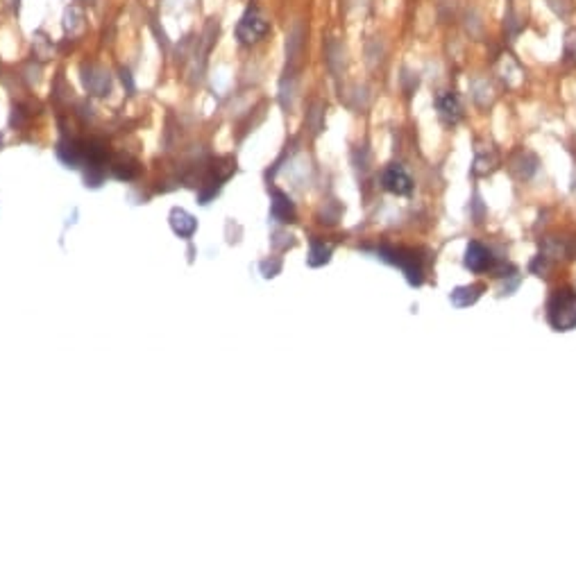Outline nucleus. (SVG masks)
I'll use <instances>...</instances> for the list:
<instances>
[{
  "label": "nucleus",
  "instance_id": "f257e3e1",
  "mask_svg": "<svg viewBox=\"0 0 576 578\" xmlns=\"http://www.w3.org/2000/svg\"><path fill=\"white\" fill-rule=\"evenodd\" d=\"M547 317L556 331H570L576 327V293L572 288H558L547 304Z\"/></svg>",
  "mask_w": 576,
  "mask_h": 578
},
{
  "label": "nucleus",
  "instance_id": "f03ea898",
  "mask_svg": "<svg viewBox=\"0 0 576 578\" xmlns=\"http://www.w3.org/2000/svg\"><path fill=\"white\" fill-rule=\"evenodd\" d=\"M379 256L383 261L397 265L406 279H409V284L413 286H420L424 279V268H422V258L418 256L416 250H409V248H381L379 250Z\"/></svg>",
  "mask_w": 576,
  "mask_h": 578
},
{
  "label": "nucleus",
  "instance_id": "7ed1b4c3",
  "mask_svg": "<svg viewBox=\"0 0 576 578\" xmlns=\"http://www.w3.org/2000/svg\"><path fill=\"white\" fill-rule=\"evenodd\" d=\"M268 32H270V21L263 16L259 7L250 5L245 14L241 16L239 25H236V39H239L243 46H252V43L261 41Z\"/></svg>",
  "mask_w": 576,
  "mask_h": 578
},
{
  "label": "nucleus",
  "instance_id": "20e7f679",
  "mask_svg": "<svg viewBox=\"0 0 576 578\" xmlns=\"http://www.w3.org/2000/svg\"><path fill=\"white\" fill-rule=\"evenodd\" d=\"M381 184H383V189L388 193H393V195H411V191H413V180L409 177V173L397 164H390L386 170H383Z\"/></svg>",
  "mask_w": 576,
  "mask_h": 578
},
{
  "label": "nucleus",
  "instance_id": "39448f33",
  "mask_svg": "<svg viewBox=\"0 0 576 578\" xmlns=\"http://www.w3.org/2000/svg\"><path fill=\"white\" fill-rule=\"evenodd\" d=\"M435 109H438L440 121L447 125H456L463 118V107H461L459 95H454L449 91H442L435 95Z\"/></svg>",
  "mask_w": 576,
  "mask_h": 578
},
{
  "label": "nucleus",
  "instance_id": "423d86ee",
  "mask_svg": "<svg viewBox=\"0 0 576 578\" xmlns=\"http://www.w3.org/2000/svg\"><path fill=\"white\" fill-rule=\"evenodd\" d=\"M465 265H468L472 272H483V270L492 268L494 258L485 245H481L479 241H470L468 250H465Z\"/></svg>",
  "mask_w": 576,
  "mask_h": 578
},
{
  "label": "nucleus",
  "instance_id": "0eeeda50",
  "mask_svg": "<svg viewBox=\"0 0 576 578\" xmlns=\"http://www.w3.org/2000/svg\"><path fill=\"white\" fill-rule=\"evenodd\" d=\"M485 291L483 284H472V286H459L456 291L452 293V304L459 309L470 306V304H475L479 298H481V293Z\"/></svg>",
  "mask_w": 576,
  "mask_h": 578
},
{
  "label": "nucleus",
  "instance_id": "6e6552de",
  "mask_svg": "<svg viewBox=\"0 0 576 578\" xmlns=\"http://www.w3.org/2000/svg\"><path fill=\"white\" fill-rule=\"evenodd\" d=\"M538 166V159L533 157L531 152H520L518 157L513 159V173L518 175V177H531L533 175V170Z\"/></svg>",
  "mask_w": 576,
  "mask_h": 578
},
{
  "label": "nucleus",
  "instance_id": "1a4fd4ad",
  "mask_svg": "<svg viewBox=\"0 0 576 578\" xmlns=\"http://www.w3.org/2000/svg\"><path fill=\"white\" fill-rule=\"evenodd\" d=\"M171 225L173 229L180 236H191L193 234V229H195V220L189 216L187 211H173V216H171Z\"/></svg>",
  "mask_w": 576,
  "mask_h": 578
},
{
  "label": "nucleus",
  "instance_id": "9d476101",
  "mask_svg": "<svg viewBox=\"0 0 576 578\" xmlns=\"http://www.w3.org/2000/svg\"><path fill=\"white\" fill-rule=\"evenodd\" d=\"M272 213H275V218L279 220H288L293 218V204L291 200H288L284 193H275V202H272Z\"/></svg>",
  "mask_w": 576,
  "mask_h": 578
},
{
  "label": "nucleus",
  "instance_id": "9b49d317",
  "mask_svg": "<svg viewBox=\"0 0 576 578\" xmlns=\"http://www.w3.org/2000/svg\"><path fill=\"white\" fill-rule=\"evenodd\" d=\"M329 254H331V248L324 245L320 241H313L311 243V254H309V263L311 265H322L329 261Z\"/></svg>",
  "mask_w": 576,
  "mask_h": 578
},
{
  "label": "nucleus",
  "instance_id": "f8f14e48",
  "mask_svg": "<svg viewBox=\"0 0 576 578\" xmlns=\"http://www.w3.org/2000/svg\"><path fill=\"white\" fill-rule=\"evenodd\" d=\"M565 55L576 62V29H570V32L565 34Z\"/></svg>",
  "mask_w": 576,
  "mask_h": 578
}]
</instances>
